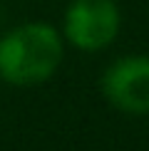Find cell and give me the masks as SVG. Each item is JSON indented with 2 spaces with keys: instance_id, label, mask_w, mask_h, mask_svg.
Wrapping results in <instances>:
<instances>
[{
  "instance_id": "obj_2",
  "label": "cell",
  "mask_w": 149,
  "mask_h": 151,
  "mask_svg": "<svg viewBox=\"0 0 149 151\" xmlns=\"http://www.w3.org/2000/svg\"><path fill=\"white\" fill-rule=\"evenodd\" d=\"M119 32V10L114 0H72L65 12V37L77 50L97 52Z\"/></svg>"
},
{
  "instance_id": "obj_1",
  "label": "cell",
  "mask_w": 149,
  "mask_h": 151,
  "mask_svg": "<svg viewBox=\"0 0 149 151\" xmlns=\"http://www.w3.org/2000/svg\"><path fill=\"white\" fill-rule=\"evenodd\" d=\"M62 62V37L47 22H27L0 40V77L30 87L50 79Z\"/></svg>"
},
{
  "instance_id": "obj_3",
  "label": "cell",
  "mask_w": 149,
  "mask_h": 151,
  "mask_svg": "<svg viewBox=\"0 0 149 151\" xmlns=\"http://www.w3.org/2000/svg\"><path fill=\"white\" fill-rule=\"evenodd\" d=\"M102 92L119 111L149 114V57H122L109 65Z\"/></svg>"
}]
</instances>
